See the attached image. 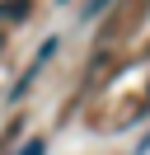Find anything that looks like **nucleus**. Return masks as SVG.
I'll return each mask as SVG.
<instances>
[{"mask_svg": "<svg viewBox=\"0 0 150 155\" xmlns=\"http://www.w3.org/2000/svg\"><path fill=\"white\" fill-rule=\"evenodd\" d=\"M24 10H28V0H5V19H24Z\"/></svg>", "mask_w": 150, "mask_h": 155, "instance_id": "nucleus-1", "label": "nucleus"}, {"mask_svg": "<svg viewBox=\"0 0 150 155\" xmlns=\"http://www.w3.org/2000/svg\"><path fill=\"white\" fill-rule=\"evenodd\" d=\"M108 5H112V0H89V5H84V19H99Z\"/></svg>", "mask_w": 150, "mask_h": 155, "instance_id": "nucleus-2", "label": "nucleus"}, {"mask_svg": "<svg viewBox=\"0 0 150 155\" xmlns=\"http://www.w3.org/2000/svg\"><path fill=\"white\" fill-rule=\"evenodd\" d=\"M19 155H47V141H42V136H38V141H24Z\"/></svg>", "mask_w": 150, "mask_h": 155, "instance_id": "nucleus-3", "label": "nucleus"}, {"mask_svg": "<svg viewBox=\"0 0 150 155\" xmlns=\"http://www.w3.org/2000/svg\"><path fill=\"white\" fill-rule=\"evenodd\" d=\"M61 5H66V0H61Z\"/></svg>", "mask_w": 150, "mask_h": 155, "instance_id": "nucleus-4", "label": "nucleus"}]
</instances>
